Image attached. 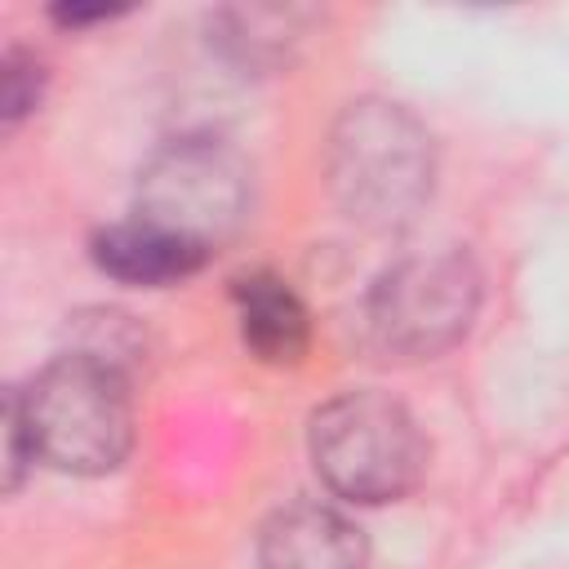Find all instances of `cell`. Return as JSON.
Returning a JSON list of instances; mask_svg holds the SVG:
<instances>
[{"instance_id":"1","label":"cell","mask_w":569,"mask_h":569,"mask_svg":"<svg viewBox=\"0 0 569 569\" xmlns=\"http://www.w3.org/2000/svg\"><path fill=\"white\" fill-rule=\"evenodd\" d=\"M31 458L71 471L107 476L133 449V391L129 373L93 351H62L22 391L9 396Z\"/></svg>"},{"instance_id":"2","label":"cell","mask_w":569,"mask_h":569,"mask_svg":"<svg viewBox=\"0 0 569 569\" xmlns=\"http://www.w3.org/2000/svg\"><path fill=\"white\" fill-rule=\"evenodd\" d=\"M436 178L431 133L382 98L351 102L329 138V187L351 222L396 231L427 204Z\"/></svg>"},{"instance_id":"3","label":"cell","mask_w":569,"mask_h":569,"mask_svg":"<svg viewBox=\"0 0 569 569\" xmlns=\"http://www.w3.org/2000/svg\"><path fill=\"white\" fill-rule=\"evenodd\" d=\"M316 476L347 502L378 507L405 498L427 471V440L413 413L373 387L338 391L311 413Z\"/></svg>"},{"instance_id":"4","label":"cell","mask_w":569,"mask_h":569,"mask_svg":"<svg viewBox=\"0 0 569 569\" xmlns=\"http://www.w3.org/2000/svg\"><path fill=\"white\" fill-rule=\"evenodd\" d=\"M249 200L253 178L236 147L218 138H173L142 164L133 218L200 253H213L244 227Z\"/></svg>"},{"instance_id":"5","label":"cell","mask_w":569,"mask_h":569,"mask_svg":"<svg viewBox=\"0 0 569 569\" xmlns=\"http://www.w3.org/2000/svg\"><path fill=\"white\" fill-rule=\"evenodd\" d=\"M480 307V271L458 249L400 258L365 302L369 338L396 360H431L467 338Z\"/></svg>"},{"instance_id":"6","label":"cell","mask_w":569,"mask_h":569,"mask_svg":"<svg viewBox=\"0 0 569 569\" xmlns=\"http://www.w3.org/2000/svg\"><path fill=\"white\" fill-rule=\"evenodd\" d=\"M365 560L360 525L329 502H289L258 533V569H365Z\"/></svg>"},{"instance_id":"7","label":"cell","mask_w":569,"mask_h":569,"mask_svg":"<svg viewBox=\"0 0 569 569\" xmlns=\"http://www.w3.org/2000/svg\"><path fill=\"white\" fill-rule=\"evenodd\" d=\"M209 253L164 236L160 227L129 218L93 236V262L124 284H173L204 267Z\"/></svg>"},{"instance_id":"8","label":"cell","mask_w":569,"mask_h":569,"mask_svg":"<svg viewBox=\"0 0 569 569\" xmlns=\"http://www.w3.org/2000/svg\"><path fill=\"white\" fill-rule=\"evenodd\" d=\"M236 307H240V333L244 347L258 360L271 365H293L307 351V307L298 302V293L267 271H253L244 280H236Z\"/></svg>"},{"instance_id":"9","label":"cell","mask_w":569,"mask_h":569,"mask_svg":"<svg viewBox=\"0 0 569 569\" xmlns=\"http://www.w3.org/2000/svg\"><path fill=\"white\" fill-rule=\"evenodd\" d=\"M40 84L44 71L31 53H9L4 58V76H0V107H4V124H18L36 102H40Z\"/></svg>"}]
</instances>
